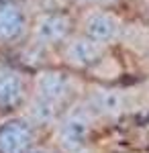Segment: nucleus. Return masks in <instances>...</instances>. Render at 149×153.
I'll list each match as a JSON object with an SVG mask.
<instances>
[{
	"label": "nucleus",
	"instance_id": "6e6552de",
	"mask_svg": "<svg viewBox=\"0 0 149 153\" xmlns=\"http://www.w3.org/2000/svg\"><path fill=\"white\" fill-rule=\"evenodd\" d=\"M82 35L104 47L112 45L123 33V21L110 10H90L82 19Z\"/></svg>",
	"mask_w": 149,
	"mask_h": 153
},
{
	"label": "nucleus",
	"instance_id": "7ed1b4c3",
	"mask_svg": "<svg viewBox=\"0 0 149 153\" xmlns=\"http://www.w3.org/2000/svg\"><path fill=\"white\" fill-rule=\"evenodd\" d=\"M74 33V19L63 10H45L37 14L29 25V37L35 47H59Z\"/></svg>",
	"mask_w": 149,
	"mask_h": 153
},
{
	"label": "nucleus",
	"instance_id": "9d476101",
	"mask_svg": "<svg viewBox=\"0 0 149 153\" xmlns=\"http://www.w3.org/2000/svg\"><path fill=\"white\" fill-rule=\"evenodd\" d=\"M29 153H53V151H51V149H47V147H37V145H35Z\"/></svg>",
	"mask_w": 149,
	"mask_h": 153
},
{
	"label": "nucleus",
	"instance_id": "9b49d317",
	"mask_svg": "<svg viewBox=\"0 0 149 153\" xmlns=\"http://www.w3.org/2000/svg\"><path fill=\"white\" fill-rule=\"evenodd\" d=\"M72 2H76V4H92V2H96V0H72Z\"/></svg>",
	"mask_w": 149,
	"mask_h": 153
},
{
	"label": "nucleus",
	"instance_id": "f257e3e1",
	"mask_svg": "<svg viewBox=\"0 0 149 153\" xmlns=\"http://www.w3.org/2000/svg\"><path fill=\"white\" fill-rule=\"evenodd\" d=\"M74 92L76 84L68 71L53 68L39 70L31 78V92L23 106V117L35 129L51 127L72 104Z\"/></svg>",
	"mask_w": 149,
	"mask_h": 153
},
{
	"label": "nucleus",
	"instance_id": "39448f33",
	"mask_svg": "<svg viewBox=\"0 0 149 153\" xmlns=\"http://www.w3.org/2000/svg\"><path fill=\"white\" fill-rule=\"evenodd\" d=\"M61 59L68 68L74 70H92L102 61L106 47L92 41L90 37L82 35V33H72V35L59 45Z\"/></svg>",
	"mask_w": 149,
	"mask_h": 153
},
{
	"label": "nucleus",
	"instance_id": "423d86ee",
	"mask_svg": "<svg viewBox=\"0 0 149 153\" xmlns=\"http://www.w3.org/2000/svg\"><path fill=\"white\" fill-rule=\"evenodd\" d=\"M37 145V129L23 114H6L0 120V153H29Z\"/></svg>",
	"mask_w": 149,
	"mask_h": 153
},
{
	"label": "nucleus",
	"instance_id": "20e7f679",
	"mask_svg": "<svg viewBox=\"0 0 149 153\" xmlns=\"http://www.w3.org/2000/svg\"><path fill=\"white\" fill-rule=\"evenodd\" d=\"M31 92L29 74L16 63L0 59V114H14L21 110Z\"/></svg>",
	"mask_w": 149,
	"mask_h": 153
},
{
	"label": "nucleus",
	"instance_id": "f8f14e48",
	"mask_svg": "<svg viewBox=\"0 0 149 153\" xmlns=\"http://www.w3.org/2000/svg\"><path fill=\"white\" fill-rule=\"evenodd\" d=\"M0 2H21V0H0Z\"/></svg>",
	"mask_w": 149,
	"mask_h": 153
},
{
	"label": "nucleus",
	"instance_id": "0eeeda50",
	"mask_svg": "<svg viewBox=\"0 0 149 153\" xmlns=\"http://www.w3.org/2000/svg\"><path fill=\"white\" fill-rule=\"evenodd\" d=\"M29 14L21 2H0V49L12 47L29 35Z\"/></svg>",
	"mask_w": 149,
	"mask_h": 153
},
{
	"label": "nucleus",
	"instance_id": "f03ea898",
	"mask_svg": "<svg viewBox=\"0 0 149 153\" xmlns=\"http://www.w3.org/2000/svg\"><path fill=\"white\" fill-rule=\"evenodd\" d=\"M96 114L88 104H69L61 117L57 118L55 127V143L61 153H80L94 133Z\"/></svg>",
	"mask_w": 149,
	"mask_h": 153
},
{
	"label": "nucleus",
	"instance_id": "1a4fd4ad",
	"mask_svg": "<svg viewBox=\"0 0 149 153\" xmlns=\"http://www.w3.org/2000/svg\"><path fill=\"white\" fill-rule=\"evenodd\" d=\"M90 110L96 117H106V118H115L123 112V96L115 88H96L92 92L90 100H88Z\"/></svg>",
	"mask_w": 149,
	"mask_h": 153
}]
</instances>
